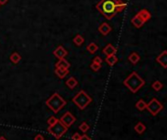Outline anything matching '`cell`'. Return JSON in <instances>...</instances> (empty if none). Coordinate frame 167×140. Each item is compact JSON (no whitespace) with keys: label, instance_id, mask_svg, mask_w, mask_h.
Returning a JSON list of instances; mask_svg holds the SVG:
<instances>
[{"label":"cell","instance_id":"17","mask_svg":"<svg viewBox=\"0 0 167 140\" xmlns=\"http://www.w3.org/2000/svg\"><path fill=\"white\" fill-rule=\"evenodd\" d=\"M66 85L68 86L70 89H73V88H75L78 85V80L74 76H71L70 79L66 80Z\"/></svg>","mask_w":167,"mask_h":140},{"label":"cell","instance_id":"11","mask_svg":"<svg viewBox=\"0 0 167 140\" xmlns=\"http://www.w3.org/2000/svg\"><path fill=\"white\" fill-rule=\"evenodd\" d=\"M111 29H112V28H111V27L107 23H102L98 27V31L102 35H107L111 31Z\"/></svg>","mask_w":167,"mask_h":140},{"label":"cell","instance_id":"15","mask_svg":"<svg viewBox=\"0 0 167 140\" xmlns=\"http://www.w3.org/2000/svg\"><path fill=\"white\" fill-rule=\"evenodd\" d=\"M68 73H69V71L67 69H62V68L55 69V75H56L59 79H64Z\"/></svg>","mask_w":167,"mask_h":140},{"label":"cell","instance_id":"10","mask_svg":"<svg viewBox=\"0 0 167 140\" xmlns=\"http://www.w3.org/2000/svg\"><path fill=\"white\" fill-rule=\"evenodd\" d=\"M102 52L106 56H110V55H115L117 52V49L116 47H114L112 44H107V45L103 48Z\"/></svg>","mask_w":167,"mask_h":140},{"label":"cell","instance_id":"2","mask_svg":"<svg viewBox=\"0 0 167 140\" xmlns=\"http://www.w3.org/2000/svg\"><path fill=\"white\" fill-rule=\"evenodd\" d=\"M125 86H127L133 93H136L140 88H142L144 84V80L136 72H133L127 79L124 80Z\"/></svg>","mask_w":167,"mask_h":140},{"label":"cell","instance_id":"27","mask_svg":"<svg viewBox=\"0 0 167 140\" xmlns=\"http://www.w3.org/2000/svg\"><path fill=\"white\" fill-rule=\"evenodd\" d=\"M153 88L154 90H156V91H159L161 89V88L163 87V85H162V83L160 82H158V80H156V82H154L153 83Z\"/></svg>","mask_w":167,"mask_h":140},{"label":"cell","instance_id":"7","mask_svg":"<svg viewBox=\"0 0 167 140\" xmlns=\"http://www.w3.org/2000/svg\"><path fill=\"white\" fill-rule=\"evenodd\" d=\"M59 121H60L66 127H70L76 121V118L74 117L70 112H66L64 115L60 118V120Z\"/></svg>","mask_w":167,"mask_h":140},{"label":"cell","instance_id":"14","mask_svg":"<svg viewBox=\"0 0 167 140\" xmlns=\"http://www.w3.org/2000/svg\"><path fill=\"white\" fill-rule=\"evenodd\" d=\"M138 15H139V16L144 20V23H147V21H150V18H151L150 13L148 12L147 10H146V9H142V10H141L140 12L138 13Z\"/></svg>","mask_w":167,"mask_h":140},{"label":"cell","instance_id":"19","mask_svg":"<svg viewBox=\"0 0 167 140\" xmlns=\"http://www.w3.org/2000/svg\"><path fill=\"white\" fill-rule=\"evenodd\" d=\"M118 61V58L115 56V55H110V56H106V59H105V62L109 66H114L115 64L117 63Z\"/></svg>","mask_w":167,"mask_h":140},{"label":"cell","instance_id":"18","mask_svg":"<svg viewBox=\"0 0 167 140\" xmlns=\"http://www.w3.org/2000/svg\"><path fill=\"white\" fill-rule=\"evenodd\" d=\"M126 7H127V3L121 1V0H116V12L117 13L124 11L126 9Z\"/></svg>","mask_w":167,"mask_h":140},{"label":"cell","instance_id":"8","mask_svg":"<svg viewBox=\"0 0 167 140\" xmlns=\"http://www.w3.org/2000/svg\"><path fill=\"white\" fill-rule=\"evenodd\" d=\"M53 55L55 57H57L58 59H63L68 55V52H67V50L63 46H58L57 48L53 51Z\"/></svg>","mask_w":167,"mask_h":140},{"label":"cell","instance_id":"25","mask_svg":"<svg viewBox=\"0 0 167 140\" xmlns=\"http://www.w3.org/2000/svg\"><path fill=\"white\" fill-rule=\"evenodd\" d=\"M59 120L57 119V118H55L54 116H51L49 117V119L47 120V124H48V127H51V126H54L55 124L58 123Z\"/></svg>","mask_w":167,"mask_h":140},{"label":"cell","instance_id":"20","mask_svg":"<svg viewBox=\"0 0 167 140\" xmlns=\"http://www.w3.org/2000/svg\"><path fill=\"white\" fill-rule=\"evenodd\" d=\"M21 55L19 53H17V52H14L11 54V56H10V61L12 62L13 64H18L19 62L21 61Z\"/></svg>","mask_w":167,"mask_h":140},{"label":"cell","instance_id":"24","mask_svg":"<svg viewBox=\"0 0 167 140\" xmlns=\"http://www.w3.org/2000/svg\"><path fill=\"white\" fill-rule=\"evenodd\" d=\"M73 41H74V43H75L77 46H80V45H82V44L84 43L85 39H84V37H83V36H82V35L78 34V35H76V36H75V37H74Z\"/></svg>","mask_w":167,"mask_h":140},{"label":"cell","instance_id":"9","mask_svg":"<svg viewBox=\"0 0 167 140\" xmlns=\"http://www.w3.org/2000/svg\"><path fill=\"white\" fill-rule=\"evenodd\" d=\"M156 61L162 66L163 68H165V69L167 68V50L163 51L161 54L158 55L156 58Z\"/></svg>","mask_w":167,"mask_h":140},{"label":"cell","instance_id":"28","mask_svg":"<svg viewBox=\"0 0 167 140\" xmlns=\"http://www.w3.org/2000/svg\"><path fill=\"white\" fill-rule=\"evenodd\" d=\"M100 68H101V65H98V64H95L92 62L91 65V69L92 70V71H94V72H98Z\"/></svg>","mask_w":167,"mask_h":140},{"label":"cell","instance_id":"30","mask_svg":"<svg viewBox=\"0 0 167 140\" xmlns=\"http://www.w3.org/2000/svg\"><path fill=\"white\" fill-rule=\"evenodd\" d=\"M80 138H81V135H80V133H77V132L72 135V139L73 140H80Z\"/></svg>","mask_w":167,"mask_h":140},{"label":"cell","instance_id":"13","mask_svg":"<svg viewBox=\"0 0 167 140\" xmlns=\"http://www.w3.org/2000/svg\"><path fill=\"white\" fill-rule=\"evenodd\" d=\"M70 63L67 60H65V58L63 59H59L58 62L56 63V65H55V68H62V69H67L69 70L70 68Z\"/></svg>","mask_w":167,"mask_h":140},{"label":"cell","instance_id":"6","mask_svg":"<svg viewBox=\"0 0 167 140\" xmlns=\"http://www.w3.org/2000/svg\"><path fill=\"white\" fill-rule=\"evenodd\" d=\"M147 109L148 110V112H150L151 115L155 116L163 109V105L157 100V99L153 98V99H151L150 103L147 104Z\"/></svg>","mask_w":167,"mask_h":140},{"label":"cell","instance_id":"34","mask_svg":"<svg viewBox=\"0 0 167 140\" xmlns=\"http://www.w3.org/2000/svg\"><path fill=\"white\" fill-rule=\"evenodd\" d=\"M0 140H7L6 137H4V136H0Z\"/></svg>","mask_w":167,"mask_h":140},{"label":"cell","instance_id":"22","mask_svg":"<svg viewBox=\"0 0 167 140\" xmlns=\"http://www.w3.org/2000/svg\"><path fill=\"white\" fill-rule=\"evenodd\" d=\"M136 108L139 110V111H144V109H147V103L144 102L143 99H141L138 102L136 103Z\"/></svg>","mask_w":167,"mask_h":140},{"label":"cell","instance_id":"1","mask_svg":"<svg viewBox=\"0 0 167 140\" xmlns=\"http://www.w3.org/2000/svg\"><path fill=\"white\" fill-rule=\"evenodd\" d=\"M97 9L107 20H111L117 14L116 0H100L96 4Z\"/></svg>","mask_w":167,"mask_h":140},{"label":"cell","instance_id":"29","mask_svg":"<svg viewBox=\"0 0 167 140\" xmlns=\"http://www.w3.org/2000/svg\"><path fill=\"white\" fill-rule=\"evenodd\" d=\"M94 63H95V64H98V65H101V63H102V59L100 58L99 56H96L94 59Z\"/></svg>","mask_w":167,"mask_h":140},{"label":"cell","instance_id":"26","mask_svg":"<svg viewBox=\"0 0 167 140\" xmlns=\"http://www.w3.org/2000/svg\"><path fill=\"white\" fill-rule=\"evenodd\" d=\"M79 128H80V130L82 131V132H87L88 130H90V126H88V124H87V123H82L81 124H80V127H79Z\"/></svg>","mask_w":167,"mask_h":140},{"label":"cell","instance_id":"5","mask_svg":"<svg viewBox=\"0 0 167 140\" xmlns=\"http://www.w3.org/2000/svg\"><path fill=\"white\" fill-rule=\"evenodd\" d=\"M47 130L50 132L51 134L56 139H60L63 135H64L67 130H68V127H66L64 124H63L60 121H58L54 124V126H51V127H48Z\"/></svg>","mask_w":167,"mask_h":140},{"label":"cell","instance_id":"33","mask_svg":"<svg viewBox=\"0 0 167 140\" xmlns=\"http://www.w3.org/2000/svg\"><path fill=\"white\" fill-rule=\"evenodd\" d=\"M8 2V0H0V5H4Z\"/></svg>","mask_w":167,"mask_h":140},{"label":"cell","instance_id":"16","mask_svg":"<svg viewBox=\"0 0 167 140\" xmlns=\"http://www.w3.org/2000/svg\"><path fill=\"white\" fill-rule=\"evenodd\" d=\"M140 59H141L140 55L137 53V52L131 53V54L129 55V57H128V60L131 62L133 65H136L137 63H138V62L140 61Z\"/></svg>","mask_w":167,"mask_h":140},{"label":"cell","instance_id":"21","mask_svg":"<svg viewBox=\"0 0 167 140\" xmlns=\"http://www.w3.org/2000/svg\"><path fill=\"white\" fill-rule=\"evenodd\" d=\"M87 50H88L90 53L94 54V53H95L96 51L98 50V46L96 45V44H95L94 42H91V43H90V44H88V45L87 46Z\"/></svg>","mask_w":167,"mask_h":140},{"label":"cell","instance_id":"12","mask_svg":"<svg viewBox=\"0 0 167 140\" xmlns=\"http://www.w3.org/2000/svg\"><path fill=\"white\" fill-rule=\"evenodd\" d=\"M132 24H133L134 25H135L136 28H142L143 25H144V20L142 19V18H141V17L139 16V15L137 14L136 16L132 19Z\"/></svg>","mask_w":167,"mask_h":140},{"label":"cell","instance_id":"32","mask_svg":"<svg viewBox=\"0 0 167 140\" xmlns=\"http://www.w3.org/2000/svg\"><path fill=\"white\" fill-rule=\"evenodd\" d=\"M80 140H91V137H88V136L87 134H84V135H82V136H81Z\"/></svg>","mask_w":167,"mask_h":140},{"label":"cell","instance_id":"4","mask_svg":"<svg viewBox=\"0 0 167 140\" xmlns=\"http://www.w3.org/2000/svg\"><path fill=\"white\" fill-rule=\"evenodd\" d=\"M73 102L75 103L78 108H80V110H84L88 105H90V103L91 102V97L86 91L81 90L73 98Z\"/></svg>","mask_w":167,"mask_h":140},{"label":"cell","instance_id":"31","mask_svg":"<svg viewBox=\"0 0 167 140\" xmlns=\"http://www.w3.org/2000/svg\"><path fill=\"white\" fill-rule=\"evenodd\" d=\"M35 140H44V137L42 134H36L35 136Z\"/></svg>","mask_w":167,"mask_h":140},{"label":"cell","instance_id":"3","mask_svg":"<svg viewBox=\"0 0 167 140\" xmlns=\"http://www.w3.org/2000/svg\"><path fill=\"white\" fill-rule=\"evenodd\" d=\"M45 104H46V106L48 107V108L51 110V111L56 114L67 104V102L58 93H53L46 100Z\"/></svg>","mask_w":167,"mask_h":140},{"label":"cell","instance_id":"23","mask_svg":"<svg viewBox=\"0 0 167 140\" xmlns=\"http://www.w3.org/2000/svg\"><path fill=\"white\" fill-rule=\"evenodd\" d=\"M135 130L136 132H138L139 134H142L143 132L146 130V126L143 123H138L135 126Z\"/></svg>","mask_w":167,"mask_h":140}]
</instances>
